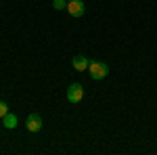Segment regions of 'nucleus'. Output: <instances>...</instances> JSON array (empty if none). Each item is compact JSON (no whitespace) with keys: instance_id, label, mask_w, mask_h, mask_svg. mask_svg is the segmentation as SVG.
<instances>
[{"instance_id":"nucleus-1","label":"nucleus","mask_w":157,"mask_h":155,"mask_svg":"<svg viewBox=\"0 0 157 155\" xmlns=\"http://www.w3.org/2000/svg\"><path fill=\"white\" fill-rule=\"evenodd\" d=\"M88 72H90V78L92 80H105L107 73H109V65L103 63V61H90Z\"/></svg>"},{"instance_id":"nucleus-2","label":"nucleus","mask_w":157,"mask_h":155,"mask_svg":"<svg viewBox=\"0 0 157 155\" xmlns=\"http://www.w3.org/2000/svg\"><path fill=\"white\" fill-rule=\"evenodd\" d=\"M82 96H84V88H82V84L73 82L71 86L67 88V101H69V103H80Z\"/></svg>"},{"instance_id":"nucleus-3","label":"nucleus","mask_w":157,"mask_h":155,"mask_svg":"<svg viewBox=\"0 0 157 155\" xmlns=\"http://www.w3.org/2000/svg\"><path fill=\"white\" fill-rule=\"evenodd\" d=\"M25 128L29 132H40L42 130V118L38 113H29L27 119H25Z\"/></svg>"},{"instance_id":"nucleus-4","label":"nucleus","mask_w":157,"mask_h":155,"mask_svg":"<svg viewBox=\"0 0 157 155\" xmlns=\"http://www.w3.org/2000/svg\"><path fill=\"white\" fill-rule=\"evenodd\" d=\"M67 13L71 17H82L84 15V2L82 0H69L67 2Z\"/></svg>"},{"instance_id":"nucleus-5","label":"nucleus","mask_w":157,"mask_h":155,"mask_svg":"<svg viewBox=\"0 0 157 155\" xmlns=\"http://www.w3.org/2000/svg\"><path fill=\"white\" fill-rule=\"evenodd\" d=\"M71 65H73V69H78V72H86L88 65H90V59L84 57V55H78V57L71 59Z\"/></svg>"},{"instance_id":"nucleus-6","label":"nucleus","mask_w":157,"mask_h":155,"mask_svg":"<svg viewBox=\"0 0 157 155\" xmlns=\"http://www.w3.org/2000/svg\"><path fill=\"white\" fill-rule=\"evenodd\" d=\"M2 124H4V128H9V130H13V128H17V124H19V119H17V115L15 113H6L4 118H2Z\"/></svg>"},{"instance_id":"nucleus-7","label":"nucleus","mask_w":157,"mask_h":155,"mask_svg":"<svg viewBox=\"0 0 157 155\" xmlns=\"http://www.w3.org/2000/svg\"><path fill=\"white\" fill-rule=\"evenodd\" d=\"M52 6H55V11H67V2L65 0H52Z\"/></svg>"},{"instance_id":"nucleus-8","label":"nucleus","mask_w":157,"mask_h":155,"mask_svg":"<svg viewBox=\"0 0 157 155\" xmlns=\"http://www.w3.org/2000/svg\"><path fill=\"white\" fill-rule=\"evenodd\" d=\"M6 113H9V105H6L4 101H0V118H4Z\"/></svg>"}]
</instances>
